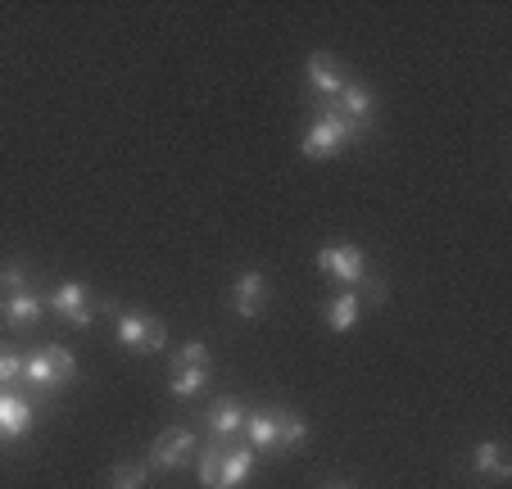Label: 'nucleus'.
Returning a JSON list of instances; mask_svg holds the SVG:
<instances>
[{"label":"nucleus","instance_id":"obj_1","mask_svg":"<svg viewBox=\"0 0 512 489\" xmlns=\"http://www.w3.org/2000/svg\"><path fill=\"white\" fill-rule=\"evenodd\" d=\"M73 376H78V358L68 354L64 345H41V349H32V354L23 358V381H28L32 390H41V394L64 390Z\"/></svg>","mask_w":512,"mask_h":489},{"label":"nucleus","instance_id":"obj_2","mask_svg":"<svg viewBox=\"0 0 512 489\" xmlns=\"http://www.w3.org/2000/svg\"><path fill=\"white\" fill-rule=\"evenodd\" d=\"M46 313H55L64 326H91L96 313H114V304L96 299L91 286H82V281H64V286H55L46 295Z\"/></svg>","mask_w":512,"mask_h":489},{"label":"nucleus","instance_id":"obj_3","mask_svg":"<svg viewBox=\"0 0 512 489\" xmlns=\"http://www.w3.org/2000/svg\"><path fill=\"white\" fill-rule=\"evenodd\" d=\"M354 136H363V132H358V127H349L345 118L327 105V109H318L313 127L304 132V154H309V159H336V154L345 150Z\"/></svg>","mask_w":512,"mask_h":489},{"label":"nucleus","instance_id":"obj_4","mask_svg":"<svg viewBox=\"0 0 512 489\" xmlns=\"http://www.w3.org/2000/svg\"><path fill=\"white\" fill-rule=\"evenodd\" d=\"M318 268L327 272L331 281H340L345 290H363L372 286V272H368V254L358 245H322L318 250ZM377 290V286H372Z\"/></svg>","mask_w":512,"mask_h":489},{"label":"nucleus","instance_id":"obj_5","mask_svg":"<svg viewBox=\"0 0 512 489\" xmlns=\"http://www.w3.org/2000/svg\"><path fill=\"white\" fill-rule=\"evenodd\" d=\"M118 345L127 349V354H155V349H164V340H168V326L159 322V317H150V313H118Z\"/></svg>","mask_w":512,"mask_h":489},{"label":"nucleus","instance_id":"obj_6","mask_svg":"<svg viewBox=\"0 0 512 489\" xmlns=\"http://www.w3.org/2000/svg\"><path fill=\"white\" fill-rule=\"evenodd\" d=\"M32 422H37V408H32V399H23L19 390H0V444H14L23 440V435L32 431Z\"/></svg>","mask_w":512,"mask_h":489},{"label":"nucleus","instance_id":"obj_7","mask_svg":"<svg viewBox=\"0 0 512 489\" xmlns=\"http://www.w3.org/2000/svg\"><path fill=\"white\" fill-rule=\"evenodd\" d=\"M186 458H195V435L186 426H168L155 440V449H150V467L155 471H177L186 467Z\"/></svg>","mask_w":512,"mask_h":489},{"label":"nucleus","instance_id":"obj_8","mask_svg":"<svg viewBox=\"0 0 512 489\" xmlns=\"http://www.w3.org/2000/svg\"><path fill=\"white\" fill-rule=\"evenodd\" d=\"M232 308H236V317H245V322H254V317L268 313V277H263L259 268H250V272H241V277H236Z\"/></svg>","mask_w":512,"mask_h":489},{"label":"nucleus","instance_id":"obj_9","mask_svg":"<svg viewBox=\"0 0 512 489\" xmlns=\"http://www.w3.org/2000/svg\"><path fill=\"white\" fill-rule=\"evenodd\" d=\"M41 313H46V295H41L37 286L19 290V295H10L0 304V322L10 326V331H32V326L41 322Z\"/></svg>","mask_w":512,"mask_h":489},{"label":"nucleus","instance_id":"obj_10","mask_svg":"<svg viewBox=\"0 0 512 489\" xmlns=\"http://www.w3.org/2000/svg\"><path fill=\"white\" fill-rule=\"evenodd\" d=\"M331 109H336L340 118H345L349 127H358V132H368L372 114H377V96H372L363 82H345V91H340L336 100H331Z\"/></svg>","mask_w":512,"mask_h":489},{"label":"nucleus","instance_id":"obj_11","mask_svg":"<svg viewBox=\"0 0 512 489\" xmlns=\"http://www.w3.org/2000/svg\"><path fill=\"white\" fill-rule=\"evenodd\" d=\"M281 413L286 408H259V413H245V440L254 453H277L281 449Z\"/></svg>","mask_w":512,"mask_h":489},{"label":"nucleus","instance_id":"obj_12","mask_svg":"<svg viewBox=\"0 0 512 489\" xmlns=\"http://www.w3.org/2000/svg\"><path fill=\"white\" fill-rule=\"evenodd\" d=\"M304 73H309V87L318 91V96L327 100V105L340 96V91H345V82H349L345 68H340V64H336V55H327V50L309 55V68H304Z\"/></svg>","mask_w":512,"mask_h":489},{"label":"nucleus","instance_id":"obj_13","mask_svg":"<svg viewBox=\"0 0 512 489\" xmlns=\"http://www.w3.org/2000/svg\"><path fill=\"white\" fill-rule=\"evenodd\" d=\"M204 426H209V435H213L218 444L232 440V435L245 426V403H241V399H218L209 413H204Z\"/></svg>","mask_w":512,"mask_h":489},{"label":"nucleus","instance_id":"obj_14","mask_svg":"<svg viewBox=\"0 0 512 489\" xmlns=\"http://www.w3.org/2000/svg\"><path fill=\"white\" fill-rule=\"evenodd\" d=\"M358 313H363V295H358V290H340L336 299L322 304V322H327L331 331H349V326L358 322Z\"/></svg>","mask_w":512,"mask_h":489},{"label":"nucleus","instance_id":"obj_15","mask_svg":"<svg viewBox=\"0 0 512 489\" xmlns=\"http://www.w3.org/2000/svg\"><path fill=\"white\" fill-rule=\"evenodd\" d=\"M472 471H476V476H490V480H508V476H512V467H508V458H503V444H494V440L476 444V453H472Z\"/></svg>","mask_w":512,"mask_h":489},{"label":"nucleus","instance_id":"obj_16","mask_svg":"<svg viewBox=\"0 0 512 489\" xmlns=\"http://www.w3.org/2000/svg\"><path fill=\"white\" fill-rule=\"evenodd\" d=\"M254 458H259V453H254L250 444H232V449H227V462H223V489H241L245 476H250V467H254Z\"/></svg>","mask_w":512,"mask_h":489},{"label":"nucleus","instance_id":"obj_17","mask_svg":"<svg viewBox=\"0 0 512 489\" xmlns=\"http://www.w3.org/2000/svg\"><path fill=\"white\" fill-rule=\"evenodd\" d=\"M223 462H227V449L218 440L209 444V449H200L195 453V471H200V480L209 489H223Z\"/></svg>","mask_w":512,"mask_h":489},{"label":"nucleus","instance_id":"obj_18","mask_svg":"<svg viewBox=\"0 0 512 489\" xmlns=\"http://www.w3.org/2000/svg\"><path fill=\"white\" fill-rule=\"evenodd\" d=\"M109 489H145V480H150V462H118V467H109Z\"/></svg>","mask_w":512,"mask_h":489},{"label":"nucleus","instance_id":"obj_19","mask_svg":"<svg viewBox=\"0 0 512 489\" xmlns=\"http://www.w3.org/2000/svg\"><path fill=\"white\" fill-rule=\"evenodd\" d=\"M209 385V367H173V394L177 399H191Z\"/></svg>","mask_w":512,"mask_h":489},{"label":"nucleus","instance_id":"obj_20","mask_svg":"<svg viewBox=\"0 0 512 489\" xmlns=\"http://www.w3.org/2000/svg\"><path fill=\"white\" fill-rule=\"evenodd\" d=\"M304 440H309V422H304L300 413H281V449L277 453L304 449Z\"/></svg>","mask_w":512,"mask_h":489},{"label":"nucleus","instance_id":"obj_21","mask_svg":"<svg viewBox=\"0 0 512 489\" xmlns=\"http://www.w3.org/2000/svg\"><path fill=\"white\" fill-rule=\"evenodd\" d=\"M28 286H32V272L23 268V263H0V304Z\"/></svg>","mask_w":512,"mask_h":489},{"label":"nucleus","instance_id":"obj_22","mask_svg":"<svg viewBox=\"0 0 512 489\" xmlns=\"http://www.w3.org/2000/svg\"><path fill=\"white\" fill-rule=\"evenodd\" d=\"M23 381V354L0 345V390H10V385Z\"/></svg>","mask_w":512,"mask_h":489},{"label":"nucleus","instance_id":"obj_23","mask_svg":"<svg viewBox=\"0 0 512 489\" xmlns=\"http://www.w3.org/2000/svg\"><path fill=\"white\" fill-rule=\"evenodd\" d=\"M173 367H209V345H204V340H191L186 349L173 354Z\"/></svg>","mask_w":512,"mask_h":489},{"label":"nucleus","instance_id":"obj_24","mask_svg":"<svg viewBox=\"0 0 512 489\" xmlns=\"http://www.w3.org/2000/svg\"><path fill=\"white\" fill-rule=\"evenodd\" d=\"M322 489H354V485H322Z\"/></svg>","mask_w":512,"mask_h":489}]
</instances>
